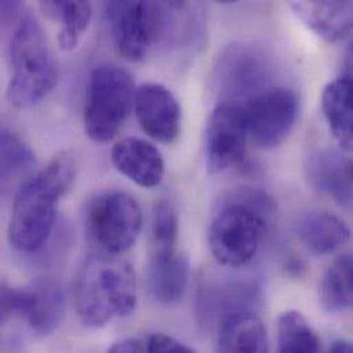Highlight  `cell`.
Returning <instances> with one entry per match:
<instances>
[{"instance_id":"1","label":"cell","mask_w":353,"mask_h":353,"mask_svg":"<svg viewBox=\"0 0 353 353\" xmlns=\"http://www.w3.org/2000/svg\"><path fill=\"white\" fill-rule=\"evenodd\" d=\"M76 176V159L65 152L15 191L7 236L17 252L36 253L47 243L55 225L58 203L70 191Z\"/></svg>"},{"instance_id":"2","label":"cell","mask_w":353,"mask_h":353,"mask_svg":"<svg viewBox=\"0 0 353 353\" xmlns=\"http://www.w3.org/2000/svg\"><path fill=\"white\" fill-rule=\"evenodd\" d=\"M138 304L134 267L114 254L90 253L80 263L74 281V308L80 322L101 329L130 316Z\"/></svg>"},{"instance_id":"3","label":"cell","mask_w":353,"mask_h":353,"mask_svg":"<svg viewBox=\"0 0 353 353\" xmlns=\"http://www.w3.org/2000/svg\"><path fill=\"white\" fill-rule=\"evenodd\" d=\"M11 77L7 99L17 109L41 102L57 85L58 65L47 36L29 14H22L10 43Z\"/></svg>"},{"instance_id":"4","label":"cell","mask_w":353,"mask_h":353,"mask_svg":"<svg viewBox=\"0 0 353 353\" xmlns=\"http://www.w3.org/2000/svg\"><path fill=\"white\" fill-rule=\"evenodd\" d=\"M267 202L253 191L236 192L219 210L209 228V248L219 264L241 267L256 256L265 231Z\"/></svg>"},{"instance_id":"5","label":"cell","mask_w":353,"mask_h":353,"mask_svg":"<svg viewBox=\"0 0 353 353\" xmlns=\"http://www.w3.org/2000/svg\"><path fill=\"white\" fill-rule=\"evenodd\" d=\"M106 17L119 52L130 62H142L156 46L172 41L171 1H109Z\"/></svg>"},{"instance_id":"6","label":"cell","mask_w":353,"mask_h":353,"mask_svg":"<svg viewBox=\"0 0 353 353\" xmlns=\"http://www.w3.org/2000/svg\"><path fill=\"white\" fill-rule=\"evenodd\" d=\"M137 87L131 73L117 65L97 66L88 77L84 130L97 143L113 141L134 110Z\"/></svg>"},{"instance_id":"7","label":"cell","mask_w":353,"mask_h":353,"mask_svg":"<svg viewBox=\"0 0 353 353\" xmlns=\"http://www.w3.org/2000/svg\"><path fill=\"white\" fill-rule=\"evenodd\" d=\"M85 227L101 252L119 256L138 241L143 216L139 202L130 194L112 190L90 199L85 208Z\"/></svg>"},{"instance_id":"8","label":"cell","mask_w":353,"mask_h":353,"mask_svg":"<svg viewBox=\"0 0 353 353\" xmlns=\"http://www.w3.org/2000/svg\"><path fill=\"white\" fill-rule=\"evenodd\" d=\"M272 66L263 48L252 43H235L219 58L216 83L221 102L241 105L270 88ZM245 105V103H243Z\"/></svg>"},{"instance_id":"9","label":"cell","mask_w":353,"mask_h":353,"mask_svg":"<svg viewBox=\"0 0 353 353\" xmlns=\"http://www.w3.org/2000/svg\"><path fill=\"white\" fill-rule=\"evenodd\" d=\"M249 138L261 149H274L292 132L299 114V97L288 87H270L243 105Z\"/></svg>"},{"instance_id":"10","label":"cell","mask_w":353,"mask_h":353,"mask_svg":"<svg viewBox=\"0 0 353 353\" xmlns=\"http://www.w3.org/2000/svg\"><path fill=\"white\" fill-rule=\"evenodd\" d=\"M248 138L243 105L220 102L212 110L203 132L206 171L214 175L241 164Z\"/></svg>"},{"instance_id":"11","label":"cell","mask_w":353,"mask_h":353,"mask_svg":"<svg viewBox=\"0 0 353 353\" xmlns=\"http://www.w3.org/2000/svg\"><path fill=\"white\" fill-rule=\"evenodd\" d=\"M134 110L141 128L161 143L175 142L181 130V109L171 90L146 83L137 88Z\"/></svg>"},{"instance_id":"12","label":"cell","mask_w":353,"mask_h":353,"mask_svg":"<svg viewBox=\"0 0 353 353\" xmlns=\"http://www.w3.org/2000/svg\"><path fill=\"white\" fill-rule=\"evenodd\" d=\"M310 185L340 206L352 203V161L339 149L314 152L305 164Z\"/></svg>"},{"instance_id":"13","label":"cell","mask_w":353,"mask_h":353,"mask_svg":"<svg viewBox=\"0 0 353 353\" xmlns=\"http://www.w3.org/2000/svg\"><path fill=\"white\" fill-rule=\"evenodd\" d=\"M114 168L143 188L157 187L164 177L165 163L160 150L139 138H125L112 150Z\"/></svg>"},{"instance_id":"14","label":"cell","mask_w":353,"mask_h":353,"mask_svg":"<svg viewBox=\"0 0 353 353\" xmlns=\"http://www.w3.org/2000/svg\"><path fill=\"white\" fill-rule=\"evenodd\" d=\"M292 11L321 39L336 43L345 39L353 25V3L344 1H292Z\"/></svg>"},{"instance_id":"15","label":"cell","mask_w":353,"mask_h":353,"mask_svg":"<svg viewBox=\"0 0 353 353\" xmlns=\"http://www.w3.org/2000/svg\"><path fill=\"white\" fill-rule=\"evenodd\" d=\"M216 353H270L264 323L253 311L228 315L220 322Z\"/></svg>"},{"instance_id":"16","label":"cell","mask_w":353,"mask_h":353,"mask_svg":"<svg viewBox=\"0 0 353 353\" xmlns=\"http://www.w3.org/2000/svg\"><path fill=\"white\" fill-rule=\"evenodd\" d=\"M29 305L25 322L37 336H48L61 325L65 314L62 285L52 278H41L26 286Z\"/></svg>"},{"instance_id":"17","label":"cell","mask_w":353,"mask_h":353,"mask_svg":"<svg viewBox=\"0 0 353 353\" xmlns=\"http://www.w3.org/2000/svg\"><path fill=\"white\" fill-rule=\"evenodd\" d=\"M297 235L310 252L325 256L343 248L350 241L351 230L333 213L311 210L297 220Z\"/></svg>"},{"instance_id":"18","label":"cell","mask_w":353,"mask_h":353,"mask_svg":"<svg viewBox=\"0 0 353 353\" xmlns=\"http://www.w3.org/2000/svg\"><path fill=\"white\" fill-rule=\"evenodd\" d=\"M321 103L333 137L341 149L350 153L353 146L352 76L347 73L329 83Z\"/></svg>"},{"instance_id":"19","label":"cell","mask_w":353,"mask_h":353,"mask_svg":"<svg viewBox=\"0 0 353 353\" xmlns=\"http://www.w3.org/2000/svg\"><path fill=\"white\" fill-rule=\"evenodd\" d=\"M36 156L14 132L0 131V194L19 188L34 175Z\"/></svg>"},{"instance_id":"20","label":"cell","mask_w":353,"mask_h":353,"mask_svg":"<svg viewBox=\"0 0 353 353\" xmlns=\"http://www.w3.org/2000/svg\"><path fill=\"white\" fill-rule=\"evenodd\" d=\"M190 265L183 254L168 261L152 263L148 267L146 285L150 296L163 305L179 303L188 286Z\"/></svg>"},{"instance_id":"21","label":"cell","mask_w":353,"mask_h":353,"mask_svg":"<svg viewBox=\"0 0 353 353\" xmlns=\"http://www.w3.org/2000/svg\"><path fill=\"white\" fill-rule=\"evenodd\" d=\"M257 300V289L249 282H221L214 283L203 289L199 296L201 310L220 315V322L228 315L252 311L254 301Z\"/></svg>"},{"instance_id":"22","label":"cell","mask_w":353,"mask_h":353,"mask_svg":"<svg viewBox=\"0 0 353 353\" xmlns=\"http://www.w3.org/2000/svg\"><path fill=\"white\" fill-rule=\"evenodd\" d=\"M41 10L59 23L58 43L62 50H74L92 18V6L88 1H43Z\"/></svg>"},{"instance_id":"23","label":"cell","mask_w":353,"mask_h":353,"mask_svg":"<svg viewBox=\"0 0 353 353\" xmlns=\"http://www.w3.org/2000/svg\"><path fill=\"white\" fill-rule=\"evenodd\" d=\"M319 299L322 307L332 314L347 311L352 307L353 263L351 254L340 256L325 272Z\"/></svg>"},{"instance_id":"24","label":"cell","mask_w":353,"mask_h":353,"mask_svg":"<svg viewBox=\"0 0 353 353\" xmlns=\"http://www.w3.org/2000/svg\"><path fill=\"white\" fill-rule=\"evenodd\" d=\"M179 220L175 206L167 201H159L153 208L149 234V256L152 263L168 261L176 256Z\"/></svg>"},{"instance_id":"25","label":"cell","mask_w":353,"mask_h":353,"mask_svg":"<svg viewBox=\"0 0 353 353\" xmlns=\"http://www.w3.org/2000/svg\"><path fill=\"white\" fill-rule=\"evenodd\" d=\"M276 353H319L318 336L299 311H286L279 316Z\"/></svg>"},{"instance_id":"26","label":"cell","mask_w":353,"mask_h":353,"mask_svg":"<svg viewBox=\"0 0 353 353\" xmlns=\"http://www.w3.org/2000/svg\"><path fill=\"white\" fill-rule=\"evenodd\" d=\"M29 305V293L26 288H12L0 283V325L12 318L25 319Z\"/></svg>"},{"instance_id":"27","label":"cell","mask_w":353,"mask_h":353,"mask_svg":"<svg viewBox=\"0 0 353 353\" xmlns=\"http://www.w3.org/2000/svg\"><path fill=\"white\" fill-rule=\"evenodd\" d=\"M146 351L148 353H195L181 341L163 333L150 336L146 343Z\"/></svg>"},{"instance_id":"28","label":"cell","mask_w":353,"mask_h":353,"mask_svg":"<svg viewBox=\"0 0 353 353\" xmlns=\"http://www.w3.org/2000/svg\"><path fill=\"white\" fill-rule=\"evenodd\" d=\"M106 353H148L146 345L138 340H123L113 344Z\"/></svg>"},{"instance_id":"29","label":"cell","mask_w":353,"mask_h":353,"mask_svg":"<svg viewBox=\"0 0 353 353\" xmlns=\"http://www.w3.org/2000/svg\"><path fill=\"white\" fill-rule=\"evenodd\" d=\"M329 353H353L352 345L348 341H337L332 345Z\"/></svg>"}]
</instances>
